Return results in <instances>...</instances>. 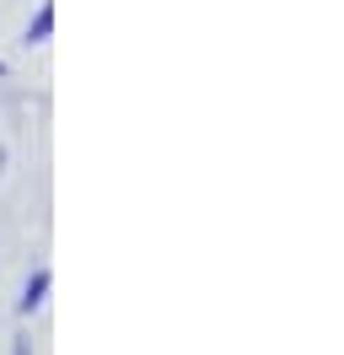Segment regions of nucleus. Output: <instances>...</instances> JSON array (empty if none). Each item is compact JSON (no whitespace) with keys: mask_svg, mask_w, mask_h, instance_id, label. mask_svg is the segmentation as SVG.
<instances>
[{"mask_svg":"<svg viewBox=\"0 0 344 355\" xmlns=\"http://www.w3.org/2000/svg\"><path fill=\"white\" fill-rule=\"evenodd\" d=\"M49 280H54V275H49V264H38L33 275H27V286H22V302H17L22 318H33V312L49 302Z\"/></svg>","mask_w":344,"mask_h":355,"instance_id":"1","label":"nucleus"},{"mask_svg":"<svg viewBox=\"0 0 344 355\" xmlns=\"http://www.w3.org/2000/svg\"><path fill=\"white\" fill-rule=\"evenodd\" d=\"M49 33H54V0H38L33 22H27V33H22V44H49Z\"/></svg>","mask_w":344,"mask_h":355,"instance_id":"2","label":"nucleus"},{"mask_svg":"<svg viewBox=\"0 0 344 355\" xmlns=\"http://www.w3.org/2000/svg\"><path fill=\"white\" fill-rule=\"evenodd\" d=\"M11 355H33V350H27V339H17V345H11Z\"/></svg>","mask_w":344,"mask_h":355,"instance_id":"3","label":"nucleus"}]
</instances>
